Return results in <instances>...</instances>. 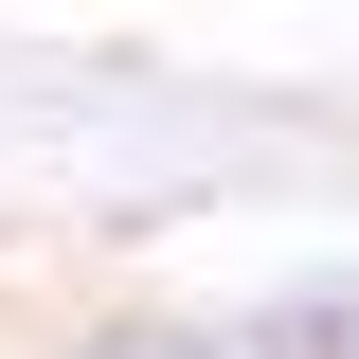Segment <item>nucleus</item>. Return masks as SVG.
I'll return each instance as SVG.
<instances>
[{"label":"nucleus","mask_w":359,"mask_h":359,"mask_svg":"<svg viewBox=\"0 0 359 359\" xmlns=\"http://www.w3.org/2000/svg\"><path fill=\"white\" fill-rule=\"evenodd\" d=\"M72 359H252V341H216V323H108V341H72Z\"/></svg>","instance_id":"nucleus-1"},{"label":"nucleus","mask_w":359,"mask_h":359,"mask_svg":"<svg viewBox=\"0 0 359 359\" xmlns=\"http://www.w3.org/2000/svg\"><path fill=\"white\" fill-rule=\"evenodd\" d=\"M341 359H359V323H341Z\"/></svg>","instance_id":"nucleus-2"}]
</instances>
